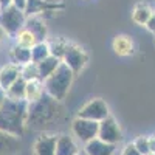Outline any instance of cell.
<instances>
[{
  "mask_svg": "<svg viewBox=\"0 0 155 155\" xmlns=\"http://www.w3.org/2000/svg\"><path fill=\"white\" fill-rule=\"evenodd\" d=\"M25 92H27V81L20 76L19 79L6 90V96L11 99H25Z\"/></svg>",
  "mask_w": 155,
  "mask_h": 155,
  "instance_id": "7402d4cb",
  "label": "cell"
},
{
  "mask_svg": "<svg viewBox=\"0 0 155 155\" xmlns=\"http://www.w3.org/2000/svg\"><path fill=\"white\" fill-rule=\"evenodd\" d=\"M98 130H99V123L98 121H92L87 118H81L76 116L71 121V134L73 137L81 141V143H88L95 138H98Z\"/></svg>",
  "mask_w": 155,
  "mask_h": 155,
  "instance_id": "5b68a950",
  "label": "cell"
},
{
  "mask_svg": "<svg viewBox=\"0 0 155 155\" xmlns=\"http://www.w3.org/2000/svg\"><path fill=\"white\" fill-rule=\"evenodd\" d=\"M45 93L44 88V81L41 79H33V81H27V92H25V101L33 102L36 99H39Z\"/></svg>",
  "mask_w": 155,
  "mask_h": 155,
  "instance_id": "d6986e66",
  "label": "cell"
},
{
  "mask_svg": "<svg viewBox=\"0 0 155 155\" xmlns=\"http://www.w3.org/2000/svg\"><path fill=\"white\" fill-rule=\"evenodd\" d=\"M25 22H27L25 11L17 8L12 3L5 6L2 9V12H0V27L9 36H16L25 27Z\"/></svg>",
  "mask_w": 155,
  "mask_h": 155,
  "instance_id": "277c9868",
  "label": "cell"
},
{
  "mask_svg": "<svg viewBox=\"0 0 155 155\" xmlns=\"http://www.w3.org/2000/svg\"><path fill=\"white\" fill-rule=\"evenodd\" d=\"M20 149V141L17 137H12L0 130V155H16Z\"/></svg>",
  "mask_w": 155,
  "mask_h": 155,
  "instance_id": "2e32d148",
  "label": "cell"
},
{
  "mask_svg": "<svg viewBox=\"0 0 155 155\" xmlns=\"http://www.w3.org/2000/svg\"><path fill=\"white\" fill-rule=\"evenodd\" d=\"M5 99H6V92L0 87V107H2V104L5 102Z\"/></svg>",
  "mask_w": 155,
  "mask_h": 155,
  "instance_id": "4dcf8cb0",
  "label": "cell"
},
{
  "mask_svg": "<svg viewBox=\"0 0 155 155\" xmlns=\"http://www.w3.org/2000/svg\"><path fill=\"white\" fill-rule=\"evenodd\" d=\"M81 155H87V153H85V152H82V153H81Z\"/></svg>",
  "mask_w": 155,
  "mask_h": 155,
  "instance_id": "d590c367",
  "label": "cell"
},
{
  "mask_svg": "<svg viewBox=\"0 0 155 155\" xmlns=\"http://www.w3.org/2000/svg\"><path fill=\"white\" fill-rule=\"evenodd\" d=\"M121 155H141V153L138 152V149L135 147L134 143H129V144H126V147L123 149V153H121Z\"/></svg>",
  "mask_w": 155,
  "mask_h": 155,
  "instance_id": "4316f807",
  "label": "cell"
},
{
  "mask_svg": "<svg viewBox=\"0 0 155 155\" xmlns=\"http://www.w3.org/2000/svg\"><path fill=\"white\" fill-rule=\"evenodd\" d=\"M48 45H50L51 54L56 56V58H59V59L62 61V56H64V53H65L68 42L65 41V39H61V37H59V39H54V41H51Z\"/></svg>",
  "mask_w": 155,
  "mask_h": 155,
  "instance_id": "cb8c5ba5",
  "label": "cell"
},
{
  "mask_svg": "<svg viewBox=\"0 0 155 155\" xmlns=\"http://www.w3.org/2000/svg\"><path fill=\"white\" fill-rule=\"evenodd\" d=\"M98 138L106 141V143H110V144H118L120 141L123 140V132L112 116H107L106 120H102L99 123V130H98Z\"/></svg>",
  "mask_w": 155,
  "mask_h": 155,
  "instance_id": "ba28073f",
  "label": "cell"
},
{
  "mask_svg": "<svg viewBox=\"0 0 155 155\" xmlns=\"http://www.w3.org/2000/svg\"><path fill=\"white\" fill-rule=\"evenodd\" d=\"M56 141L58 135L51 134H42L34 141V155H56Z\"/></svg>",
  "mask_w": 155,
  "mask_h": 155,
  "instance_id": "30bf717a",
  "label": "cell"
},
{
  "mask_svg": "<svg viewBox=\"0 0 155 155\" xmlns=\"http://www.w3.org/2000/svg\"><path fill=\"white\" fill-rule=\"evenodd\" d=\"M81 149L76 143V138L67 134L58 135L56 141V155H79Z\"/></svg>",
  "mask_w": 155,
  "mask_h": 155,
  "instance_id": "8fae6325",
  "label": "cell"
},
{
  "mask_svg": "<svg viewBox=\"0 0 155 155\" xmlns=\"http://www.w3.org/2000/svg\"><path fill=\"white\" fill-rule=\"evenodd\" d=\"M73 79H74L73 70L68 65H65L64 62H61V65L56 68V71L53 74H50L44 81V88H45V92L50 96H53L54 99L64 101L70 92Z\"/></svg>",
  "mask_w": 155,
  "mask_h": 155,
  "instance_id": "3957f363",
  "label": "cell"
},
{
  "mask_svg": "<svg viewBox=\"0 0 155 155\" xmlns=\"http://www.w3.org/2000/svg\"><path fill=\"white\" fill-rule=\"evenodd\" d=\"M144 27H146L150 33H153V34H155V12H152V16L149 17V20L146 22Z\"/></svg>",
  "mask_w": 155,
  "mask_h": 155,
  "instance_id": "83f0119b",
  "label": "cell"
},
{
  "mask_svg": "<svg viewBox=\"0 0 155 155\" xmlns=\"http://www.w3.org/2000/svg\"><path fill=\"white\" fill-rule=\"evenodd\" d=\"M0 3H2V6L5 8V6H8V5L12 3V0H0Z\"/></svg>",
  "mask_w": 155,
  "mask_h": 155,
  "instance_id": "1f68e13d",
  "label": "cell"
},
{
  "mask_svg": "<svg viewBox=\"0 0 155 155\" xmlns=\"http://www.w3.org/2000/svg\"><path fill=\"white\" fill-rule=\"evenodd\" d=\"M149 155H155V153H149Z\"/></svg>",
  "mask_w": 155,
  "mask_h": 155,
  "instance_id": "8d00e7d4",
  "label": "cell"
},
{
  "mask_svg": "<svg viewBox=\"0 0 155 155\" xmlns=\"http://www.w3.org/2000/svg\"><path fill=\"white\" fill-rule=\"evenodd\" d=\"M149 149H150V153H155V137L149 138Z\"/></svg>",
  "mask_w": 155,
  "mask_h": 155,
  "instance_id": "f546056e",
  "label": "cell"
},
{
  "mask_svg": "<svg viewBox=\"0 0 155 155\" xmlns=\"http://www.w3.org/2000/svg\"><path fill=\"white\" fill-rule=\"evenodd\" d=\"M112 48L115 51V54H118L121 58H127V56H132L134 51H135V45L134 41L129 36H116L112 42Z\"/></svg>",
  "mask_w": 155,
  "mask_h": 155,
  "instance_id": "9a60e30c",
  "label": "cell"
},
{
  "mask_svg": "<svg viewBox=\"0 0 155 155\" xmlns=\"http://www.w3.org/2000/svg\"><path fill=\"white\" fill-rule=\"evenodd\" d=\"M62 62L65 64V65H68L73 70V73L76 74L87 65L88 54H87V51L82 47L68 42L65 53H64V56H62Z\"/></svg>",
  "mask_w": 155,
  "mask_h": 155,
  "instance_id": "8992f818",
  "label": "cell"
},
{
  "mask_svg": "<svg viewBox=\"0 0 155 155\" xmlns=\"http://www.w3.org/2000/svg\"><path fill=\"white\" fill-rule=\"evenodd\" d=\"M152 9L146 5V3H138L135 8H134V12H132V19L135 23L138 25H146V22L149 20V17L152 16Z\"/></svg>",
  "mask_w": 155,
  "mask_h": 155,
  "instance_id": "44dd1931",
  "label": "cell"
},
{
  "mask_svg": "<svg viewBox=\"0 0 155 155\" xmlns=\"http://www.w3.org/2000/svg\"><path fill=\"white\" fill-rule=\"evenodd\" d=\"M78 116L101 123L102 120H106L107 116H110V113H109V106L106 104V101H102L101 98L90 99L88 102H85V104L79 109V112H78Z\"/></svg>",
  "mask_w": 155,
  "mask_h": 155,
  "instance_id": "52a82bcc",
  "label": "cell"
},
{
  "mask_svg": "<svg viewBox=\"0 0 155 155\" xmlns=\"http://www.w3.org/2000/svg\"><path fill=\"white\" fill-rule=\"evenodd\" d=\"M14 41H16V44L17 45H20V47H25V48H33L36 44H37V39H36V36L30 31V30H27V28H22L16 36H14Z\"/></svg>",
  "mask_w": 155,
  "mask_h": 155,
  "instance_id": "ffe728a7",
  "label": "cell"
},
{
  "mask_svg": "<svg viewBox=\"0 0 155 155\" xmlns=\"http://www.w3.org/2000/svg\"><path fill=\"white\" fill-rule=\"evenodd\" d=\"M61 59L53 56V54H50L48 58H45L44 61L41 62H37V68H39V79L41 81H45L47 78L50 74H53L56 71V68L61 65Z\"/></svg>",
  "mask_w": 155,
  "mask_h": 155,
  "instance_id": "e0dca14e",
  "label": "cell"
},
{
  "mask_svg": "<svg viewBox=\"0 0 155 155\" xmlns=\"http://www.w3.org/2000/svg\"><path fill=\"white\" fill-rule=\"evenodd\" d=\"M20 73L22 78L25 81H33V79H39V68H37V64L36 62H28L27 65L20 67Z\"/></svg>",
  "mask_w": 155,
  "mask_h": 155,
  "instance_id": "d4e9b609",
  "label": "cell"
},
{
  "mask_svg": "<svg viewBox=\"0 0 155 155\" xmlns=\"http://www.w3.org/2000/svg\"><path fill=\"white\" fill-rule=\"evenodd\" d=\"M45 2H50V3H59L62 0H45Z\"/></svg>",
  "mask_w": 155,
  "mask_h": 155,
  "instance_id": "836d02e7",
  "label": "cell"
},
{
  "mask_svg": "<svg viewBox=\"0 0 155 155\" xmlns=\"http://www.w3.org/2000/svg\"><path fill=\"white\" fill-rule=\"evenodd\" d=\"M51 54V51H50V45L48 42H37L33 48H31V61L33 62H41L44 61L45 58H48Z\"/></svg>",
  "mask_w": 155,
  "mask_h": 155,
  "instance_id": "603a6c76",
  "label": "cell"
},
{
  "mask_svg": "<svg viewBox=\"0 0 155 155\" xmlns=\"http://www.w3.org/2000/svg\"><path fill=\"white\" fill-rule=\"evenodd\" d=\"M25 28L30 30L36 36L37 42H45L48 30H47L45 22L41 19V16H28L27 17V22H25Z\"/></svg>",
  "mask_w": 155,
  "mask_h": 155,
  "instance_id": "5bb4252c",
  "label": "cell"
},
{
  "mask_svg": "<svg viewBox=\"0 0 155 155\" xmlns=\"http://www.w3.org/2000/svg\"><path fill=\"white\" fill-rule=\"evenodd\" d=\"M20 76H22V73H20L19 65H16V64H12V62L6 64V65H3L0 68V87L6 92Z\"/></svg>",
  "mask_w": 155,
  "mask_h": 155,
  "instance_id": "7c38bea8",
  "label": "cell"
},
{
  "mask_svg": "<svg viewBox=\"0 0 155 155\" xmlns=\"http://www.w3.org/2000/svg\"><path fill=\"white\" fill-rule=\"evenodd\" d=\"M134 144H135V147L138 149V152H140L141 155H149V153H150V149H149V138L140 137V138L135 140Z\"/></svg>",
  "mask_w": 155,
  "mask_h": 155,
  "instance_id": "484cf974",
  "label": "cell"
},
{
  "mask_svg": "<svg viewBox=\"0 0 155 155\" xmlns=\"http://www.w3.org/2000/svg\"><path fill=\"white\" fill-rule=\"evenodd\" d=\"M115 149H116L115 144L106 143V141H102L99 138H95L92 141H88V143H85V146H84V152L87 155H113Z\"/></svg>",
  "mask_w": 155,
  "mask_h": 155,
  "instance_id": "4fadbf2b",
  "label": "cell"
},
{
  "mask_svg": "<svg viewBox=\"0 0 155 155\" xmlns=\"http://www.w3.org/2000/svg\"><path fill=\"white\" fill-rule=\"evenodd\" d=\"M61 9H64L62 2L50 3V2H45V0H28L23 11L28 17V16H41V14H45V12H56Z\"/></svg>",
  "mask_w": 155,
  "mask_h": 155,
  "instance_id": "9c48e42d",
  "label": "cell"
},
{
  "mask_svg": "<svg viewBox=\"0 0 155 155\" xmlns=\"http://www.w3.org/2000/svg\"><path fill=\"white\" fill-rule=\"evenodd\" d=\"M79 155H81V153H79Z\"/></svg>",
  "mask_w": 155,
  "mask_h": 155,
  "instance_id": "74e56055",
  "label": "cell"
},
{
  "mask_svg": "<svg viewBox=\"0 0 155 155\" xmlns=\"http://www.w3.org/2000/svg\"><path fill=\"white\" fill-rule=\"evenodd\" d=\"M9 59H11L12 64H16L19 67H23V65H27L28 62H31V50L14 44L9 50Z\"/></svg>",
  "mask_w": 155,
  "mask_h": 155,
  "instance_id": "ac0fdd59",
  "label": "cell"
},
{
  "mask_svg": "<svg viewBox=\"0 0 155 155\" xmlns=\"http://www.w3.org/2000/svg\"><path fill=\"white\" fill-rule=\"evenodd\" d=\"M61 112V101L54 99L45 92L39 99L28 102L27 126L33 129H45L59 120Z\"/></svg>",
  "mask_w": 155,
  "mask_h": 155,
  "instance_id": "7a4b0ae2",
  "label": "cell"
},
{
  "mask_svg": "<svg viewBox=\"0 0 155 155\" xmlns=\"http://www.w3.org/2000/svg\"><path fill=\"white\" fill-rule=\"evenodd\" d=\"M5 36H6V33H5V30H3L2 27H0V42H2V41H3V39H5Z\"/></svg>",
  "mask_w": 155,
  "mask_h": 155,
  "instance_id": "d6a6232c",
  "label": "cell"
},
{
  "mask_svg": "<svg viewBox=\"0 0 155 155\" xmlns=\"http://www.w3.org/2000/svg\"><path fill=\"white\" fill-rule=\"evenodd\" d=\"M27 2H28V0H12V5H16V6L20 8V9H25V6H27Z\"/></svg>",
  "mask_w": 155,
  "mask_h": 155,
  "instance_id": "f1b7e54d",
  "label": "cell"
},
{
  "mask_svg": "<svg viewBox=\"0 0 155 155\" xmlns=\"http://www.w3.org/2000/svg\"><path fill=\"white\" fill-rule=\"evenodd\" d=\"M28 118V101L11 99L6 96L0 107V130L12 137H22L27 127Z\"/></svg>",
  "mask_w": 155,
  "mask_h": 155,
  "instance_id": "6da1fadb",
  "label": "cell"
},
{
  "mask_svg": "<svg viewBox=\"0 0 155 155\" xmlns=\"http://www.w3.org/2000/svg\"><path fill=\"white\" fill-rule=\"evenodd\" d=\"M2 9H3V6H2V3H0V12H2Z\"/></svg>",
  "mask_w": 155,
  "mask_h": 155,
  "instance_id": "e575fe53",
  "label": "cell"
}]
</instances>
